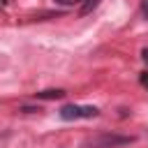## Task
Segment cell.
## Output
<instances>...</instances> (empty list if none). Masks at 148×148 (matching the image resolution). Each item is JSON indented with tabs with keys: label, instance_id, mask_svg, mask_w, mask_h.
I'll return each instance as SVG.
<instances>
[{
	"label": "cell",
	"instance_id": "cell-1",
	"mask_svg": "<svg viewBox=\"0 0 148 148\" xmlns=\"http://www.w3.org/2000/svg\"><path fill=\"white\" fill-rule=\"evenodd\" d=\"M99 113L97 106H83V104H65L60 109L62 120H76V118H95Z\"/></svg>",
	"mask_w": 148,
	"mask_h": 148
},
{
	"label": "cell",
	"instance_id": "cell-2",
	"mask_svg": "<svg viewBox=\"0 0 148 148\" xmlns=\"http://www.w3.org/2000/svg\"><path fill=\"white\" fill-rule=\"evenodd\" d=\"M134 139L132 136H118V134H102L97 139H92V146L95 148H116V146H125V143H132Z\"/></svg>",
	"mask_w": 148,
	"mask_h": 148
},
{
	"label": "cell",
	"instance_id": "cell-3",
	"mask_svg": "<svg viewBox=\"0 0 148 148\" xmlns=\"http://www.w3.org/2000/svg\"><path fill=\"white\" fill-rule=\"evenodd\" d=\"M65 95V90H60V88H56V90H42V92H35V97L37 99H60Z\"/></svg>",
	"mask_w": 148,
	"mask_h": 148
},
{
	"label": "cell",
	"instance_id": "cell-4",
	"mask_svg": "<svg viewBox=\"0 0 148 148\" xmlns=\"http://www.w3.org/2000/svg\"><path fill=\"white\" fill-rule=\"evenodd\" d=\"M99 2L102 0H81V16H86V14H90V12H95L97 7H99Z\"/></svg>",
	"mask_w": 148,
	"mask_h": 148
},
{
	"label": "cell",
	"instance_id": "cell-5",
	"mask_svg": "<svg viewBox=\"0 0 148 148\" xmlns=\"http://www.w3.org/2000/svg\"><path fill=\"white\" fill-rule=\"evenodd\" d=\"M141 83H143V86H146V88H148V72H146V74H143V76H141Z\"/></svg>",
	"mask_w": 148,
	"mask_h": 148
},
{
	"label": "cell",
	"instance_id": "cell-6",
	"mask_svg": "<svg viewBox=\"0 0 148 148\" xmlns=\"http://www.w3.org/2000/svg\"><path fill=\"white\" fill-rule=\"evenodd\" d=\"M141 56H143V60H146V62H148V46H146V49H143V51H141Z\"/></svg>",
	"mask_w": 148,
	"mask_h": 148
},
{
	"label": "cell",
	"instance_id": "cell-7",
	"mask_svg": "<svg viewBox=\"0 0 148 148\" xmlns=\"http://www.w3.org/2000/svg\"><path fill=\"white\" fill-rule=\"evenodd\" d=\"M58 2H67V0H58Z\"/></svg>",
	"mask_w": 148,
	"mask_h": 148
}]
</instances>
